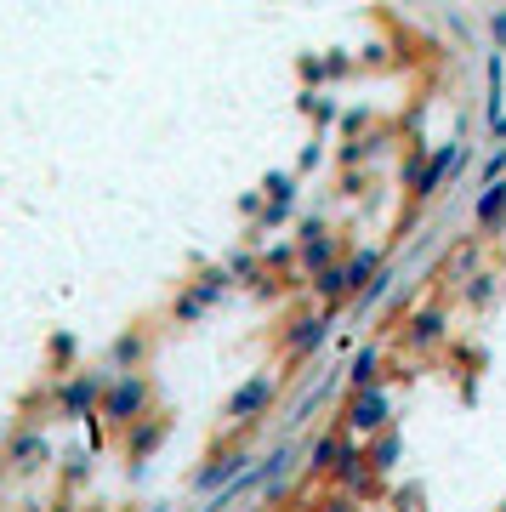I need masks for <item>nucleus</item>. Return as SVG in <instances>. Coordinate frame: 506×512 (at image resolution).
I'll use <instances>...</instances> for the list:
<instances>
[{
  "mask_svg": "<svg viewBox=\"0 0 506 512\" xmlns=\"http://www.w3.org/2000/svg\"><path fill=\"white\" fill-rule=\"evenodd\" d=\"M143 399H148L143 376H120V382H109V393H103V416L109 421H137L143 416Z\"/></svg>",
  "mask_w": 506,
  "mask_h": 512,
  "instance_id": "f257e3e1",
  "label": "nucleus"
},
{
  "mask_svg": "<svg viewBox=\"0 0 506 512\" xmlns=\"http://www.w3.org/2000/svg\"><path fill=\"white\" fill-rule=\"evenodd\" d=\"M97 393H109V376H103V370H91V376H74V382L63 387V410H69V416H86L91 404H97Z\"/></svg>",
  "mask_w": 506,
  "mask_h": 512,
  "instance_id": "f03ea898",
  "label": "nucleus"
},
{
  "mask_svg": "<svg viewBox=\"0 0 506 512\" xmlns=\"http://www.w3.org/2000/svg\"><path fill=\"white\" fill-rule=\"evenodd\" d=\"M268 399H273V376H251V382L239 387L234 399H228V421H251Z\"/></svg>",
  "mask_w": 506,
  "mask_h": 512,
  "instance_id": "7ed1b4c3",
  "label": "nucleus"
},
{
  "mask_svg": "<svg viewBox=\"0 0 506 512\" xmlns=\"http://www.w3.org/2000/svg\"><path fill=\"white\" fill-rule=\"evenodd\" d=\"M455 165H461V143H450V148H438L433 160H427V171H421V177H416V194H433V188L444 183V177H450Z\"/></svg>",
  "mask_w": 506,
  "mask_h": 512,
  "instance_id": "20e7f679",
  "label": "nucleus"
},
{
  "mask_svg": "<svg viewBox=\"0 0 506 512\" xmlns=\"http://www.w3.org/2000/svg\"><path fill=\"white\" fill-rule=\"evenodd\" d=\"M330 336V313H313V319H296V330H290V353L302 359V353H313L319 342Z\"/></svg>",
  "mask_w": 506,
  "mask_h": 512,
  "instance_id": "39448f33",
  "label": "nucleus"
},
{
  "mask_svg": "<svg viewBox=\"0 0 506 512\" xmlns=\"http://www.w3.org/2000/svg\"><path fill=\"white\" fill-rule=\"evenodd\" d=\"M353 427H359V433H370V427H381V421H387V393H381V387H370V393H359V399H353Z\"/></svg>",
  "mask_w": 506,
  "mask_h": 512,
  "instance_id": "423d86ee",
  "label": "nucleus"
},
{
  "mask_svg": "<svg viewBox=\"0 0 506 512\" xmlns=\"http://www.w3.org/2000/svg\"><path fill=\"white\" fill-rule=\"evenodd\" d=\"M222 285H228L222 274H205V285H199V291H188V296L177 302V319H199V313H205V308L222 296Z\"/></svg>",
  "mask_w": 506,
  "mask_h": 512,
  "instance_id": "0eeeda50",
  "label": "nucleus"
},
{
  "mask_svg": "<svg viewBox=\"0 0 506 512\" xmlns=\"http://www.w3.org/2000/svg\"><path fill=\"white\" fill-rule=\"evenodd\" d=\"M239 473H245V456H239V450H228V456H222L217 467H205V478H199V490H217V484H234Z\"/></svg>",
  "mask_w": 506,
  "mask_h": 512,
  "instance_id": "6e6552de",
  "label": "nucleus"
},
{
  "mask_svg": "<svg viewBox=\"0 0 506 512\" xmlns=\"http://www.w3.org/2000/svg\"><path fill=\"white\" fill-rule=\"evenodd\" d=\"M501 217H506V183H489L484 200H478V222H484V228H495Z\"/></svg>",
  "mask_w": 506,
  "mask_h": 512,
  "instance_id": "1a4fd4ad",
  "label": "nucleus"
},
{
  "mask_svg": "<svg viewBox=\"0 0 506 512\" xmlns=\"http://www.w3.org/2000/svg\"><path fill=\"white\" fill-rule=\"evenodd\" d=\"M160 433H165V421H143V427L131 433V456H148V450L160 444Z\"/></svg>",
  "mask_w": 506,
  "mask_h": 512,
  "instance_id": "9d476101",
  "label": "nucleus"
},
{
  "mask_svg": "<svg viewBox=\"0 0 506 512\" xmlns=\"http://www.w3.org/2000/svg\"><path fill=\"white\" fill-rule=\"evenodd\" d=\"M370 274H376V256H353V262H347V285H353V291H359V285L370 291V285H376Z\"/></svg>",
  "mask_w": 506,
  "mask_h": 512,
  "instance_id": "9b49d317",
  "label": "nucleus"
},
{
  "mask_svg": "<svg viewBox=\"0 0 506 512\" xmlns=\"http://www.w3.org/2000/svg\"><path fill=\"white\" fill-rule=\"evenodd\" d=\"M438 336H444V319H438V313H421L416 330H410V342H421V348H427V342H438Z\"/></svg>",
  "mask_w": 506,
  "mask_h": 512,
  "instance_id": "f8f14e48",
  "label": "nucleus"
},
{
  "mask_svg": "<svg viewBox=\"0 0 506 512\" xmlns=\"http://www.w3.org/2000/svg\"><path fill=\"white\" fill-rule=\"evenodd\" d=\"M35 456H46V439H35V433L12 444V461H18V467H35Z\"/></svg>",
  "mask_w": 506,
  "mask_h": 512,
  "instance_id": "ddd939ff",
  "label": "nucleus"
},
{
  "mask_svg": "<svg viewBox=\"0 0 506 512\" xmlns=\"http://www.w3.org/2000/svg\"><path fill=\"white\" fill-rule=\"evenodd\" d=\"M143 359V336H120L114 342V365H137Z\"/></svg>",
  "mask_w": 506,
  "mask_h": 512,
  "instance_id": "4468645a",
  "label": "nucleus"
},
{
  "mask_svg": "<svg viewBox=\"0 0 506 512\" xmlns=\"http://www.w3.org/2000/svg\"><path fill=\"white\" fill-rule=\"evenodd\" d=\"M319 291H325V296L353 291V285H347V268H325V274H319Z\"/></svg>",
  "mask_w": 506,
  "mask_h": 512,
  "instance_id": "2eb2a0df",
  "label": "nucleus"
},
{
  "mask_svg": "<svg viewBox=\"0 0 506 512\" xmlns=\"http://www.w3.org/2000/svg\"><path fill=\"white\" fill-rule=\"evenodd\" d=\"M353 382L370 393V382H376V353H359V359H353Z\"/></svg>",
  "mask_w": 506,
  "mask_h": 512,
  "instance_id": "dca6fc26",
  "label": "nucleus"
},
{
  "mask_svg": "<svg viewBox=\"0 0 506 512\" xmlns=\"http://www.w3.org/2000/svg\"><path fill=\"white\" fill-rule=\"evenodd\" d=\"M342 439H319V450H313V467H330V461H342Z\"/></svg>",
  "mask_w": 506,
  "mask_h": 512,
  "instance_id": "f3484780",
  "label": "nucleus"
},
{
  "mask_svg": "<svg viewBox=\"0 0 506 512\" xmlns=\"http://www.w3.org/2000/svg\"><path fill=\"white\" fill-rule=\"evenodd\" d=\"M393 456H398V439H393V433H381V444H376V467H393Z\"/></svg>",
  "mask_w": 506,
  "mask_h": 512,
  "instance_id": "a211bd4d",
  "label": "nucleus"
},
{
  "mask_svg": "<svg viewBox=\"0 0 506 512\" xmlns=\"http://www.w3.org/2000/svg\"><path fill=\"white\" fill-rule=\"evenodd\" d=\"M495 40L506 46V12H495Z\"/></svg>",
  "mask_w": 506,
  "mask_h": 512,
  "instance_id": "6ab92c4d",
  "label": "nucleus"
}]
</instances>
